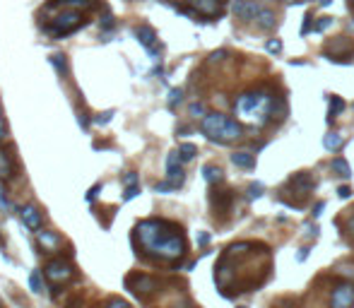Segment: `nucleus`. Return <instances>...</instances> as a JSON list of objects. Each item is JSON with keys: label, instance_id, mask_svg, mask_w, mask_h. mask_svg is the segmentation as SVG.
<instances>
[{"label": "nucleus", "instance_id": "nucleus-1", "mask_svg": "<svg viewBox=\"0 0 354 308\" xmlns=\"http://www.w3.org/2000/svg\"><path fill=\"white\" fill-rule=\"evenodd\" d=\"M135 241L142 251L159 260H179L186 253V241L181 231L164 219H145L135 227Z\"/></svg>", "mask_w": 354, "mask_h": 308}, {"label": "nucleus", "instance_id": "nucleus-2", "mask_svg": "<svg viewBox=\"0 0 354 308\" xmlns=\"http://www.w3.org/2000/svg\"><path fill=\"white\" fill-rule=\"evenodd\" d=\"M239 118L253 126H265L270 120V111H272V99L265 92H246L236 99L234 104Z\"/></svg>", "mask_w": 354, "mask_h": 308}, {"label": "nucleus", "instance_id": "nucleus-3", "mask_svg": "<svg viewBox=\"0 0 354 308\" xmlns=\"http://www.w3.org/2000/svg\"><path fill=\"white\" fill-rule=\"evenodd\" d=\"M200 130L207 140L212 142H220V145H227V142H234L241 137V126L231 120L229 116L224 113H207L203 120H200Z\"/></svg>", "mask_w": 354, "mask_h": 308}, {"label": "nucleus", "instance_id": "nucleus-4", "mask_svg": "<svg viewBox=\"0 0 354 308\" xmlns=\"http://www.w3.org/2000/svg\"><path fill=\"white\" fill-rule=\"evenodd\" d=\"M48 5H53L55 10H63L61 15L53 17V22L48 27V32L53 34V36H65V34H72L77 32L80 27L85 24L82 15H80V10H70V8H63V5H58V3H48Z\"/></svg>", "mask_w": 354, "mask_h": 308}, {"label": "nucleus", "instance_id": "nucleus-5", "mask_svg": "<svg viewBox=\"0 0 354 308\" xmlns=\"http://www.w3.org/2000/svg\"><path fill=\"white\" fill-rule=\"evenodd\" d=\"M181 164H183L181 154H179V152H169V157H166V183H169L173 190L181 188L183 181H186Z\"/></svg>", "mask_w": 354, "mask_h": 308}, {"label": "nucleus", "instance_id": "nucleus-6", "mask_svg": "<svg viewBox=\"0 0 354 308\" xmlns=\"http://www.w3.org/2000/svg\"><path fill=\"white\" fill-rule=\"evenodd\" d=\"M72 277V265L68 260H53L46 268V279L51 284H65Z\"/></svg>", "mask_w": 354, "mask_h": 308}, {"label": "nucleus", "instance_id": "nucleus-7", "mask_svg": "<svg viewBox=\"0 0 354 308\" xmlns=\"http://www.w3.org/2000/svg\"><path fill=\"white\" fill-rule=\"evenodd\" d=\"M260 10H263V5L255 3V0H234V3H231V12H234L239 19H244V22L255 19V17L260 15Z\"/></svg>", "mask_w": 354, "mask_h": 308}, {"label": "nucleus", "instance_id": "nucleus-8", "mask_svg": "<svg viewBox=\"0 0 354 308\" xmlns=\"http://www.w3.org/2000/svg\"><path fill=\"white\" fill-rule=\"evenodd\" d=\"M188 5L200 17H217L222 12V0H188Z\"/></svg>", "mask_w": 354, "mask_h": 308}, {"label": "nucleus", "instance_id": "nucleus-9", "mask_svg": "<svg viewBox=\"0 0 354 308\" xmlns=\"http://www.w3.org/2000/svg\"><path fill=\"white\" fill-rule=\"evenodd\" d=\"M332 308H352L354 306V284H340L332 292Z\"/></svg>", "mask_w": 354, "mask_h": 308}, {"label": "nucleus", "instance_id": "nucleus-10", "mask_svg": "<svg viewBox=\"0 0 354 308\" xmlns=\"http://www.w3.org/2000/svg\"><path fill=\"white\" fill-rule=\"evenodd\" d=\"M19 217H22V221H24V227L27 229H39L41 227V212L36 210L34 205H24L22 210H19Z\"/></svg>", "mask_w": 354, "mask_h": 308}, {"label": "nucleus", "instance_id": "nucleus-11", "mask_svg": "<svg viewBox=\"0 0 354 308\" xmlns=\"http://www.w3.org/2000/svg\"><path fill=\"white\" fill-rule=\"evenodd\" d=\"M128 284L133 286V292L137 294V296H142V294L152 292V289L157 286V282H154L152 277H147V275H135L133 279H128Z\"/></svg>", "mask_w": 354, "mask_h": 308}, {"label": "nucleus", "instance_id": "nucleus-12", "mask_svg": "<svg viewBox=\"0 0 354 308\" xmlns=\"http://www.w3.org/2000/svg\"><path fill=\"white\" fill-rule=\"evenodd\" d=\"M135 36H137V41H140L147 51H154V48H157V34H154V29H150V27H137V29H135Z\"/></svg>", "mask_w": 354, "mask_h": 308}, {"label": "nucleus", "instance_id": "nucleus-13", "mask_svg": "<svg viewBox=\"0 0 354 308\" xmlns=\"http://www.w3.org/2000/svg\"><path fill=\"white\" fill-rule=\"evenodd\" d=\"M231 164L239 169H255V154L251 152H234L231 154Z\"/></svg>", "mask_w": 354, "mask_h": 308}, {"label": "nucleus", "instance_id": "nucleus-14", "mask_svg": "<svg viewBox=\"0 0 354 308\" xmlns=\"http://www.w3.org/2000/svg\"><path fill=\"white\" fill-rule=\"evenodd\" d=\"M12 176H15V169L10 164V154L0 147V178L8 183V181H12Z\"/></svg>", "mask_w": 354, "mask_h": 308}, {"label": "nucleus", "instance_id": "nucleus-15", "mask_svg": "<svg viewBox=\"0 0 354 308\" xmlns=\"http://www.w3.org/2000/svg\"><path fill=\"white\" fill-rule=\"evenodd\" d=\"M255 22H258L260 29H272V27H275V12L268 10V8H263L260 10V15L255 17Z\"/></svg>", "mask_w": 354, "mask_h": 308}, {"label": "nucleus", "instance_id": "nucleus-16", "mask_svg": "<svg viewBox=\"0 0 354 308\" xmlns=\"http://www.w3.org/2000/svg\"><path fill=\"white\" fill-rule=\"evenodd\" d=\"M36 238H39L41 248H46V251H53L55 245H58V236H55L53 231H39Z\"/></svg>", "mask_w": 354, "mask_h": 308}, {"label": "nucleus", "instance_id": "nucleus-17", "mask_svg": "<svg viewBox=\"0 0 354 308\" xmlns=\"http://www.w3.org/2000/svg\"><path fill=\"white\" fill-rule=\"evenodd\" d=\"M203 176H205V181L207 183H220L224 176H222V169H217L214 164H207V166H203Z\"/></svg>", "mask_w": 354, "mask_h": 308}, {"label": "nucleus", "instance_id": "nucleus-18", "mask_svg": "<svg viewBox=\"0 0 354 308\" xmlns=\"http://www.w3.org/2000/svg\"><path fill=\"white\" fill-rule=\"evenodd\" d=\"M342 142H345V140H342V135H338V133H330V135L323 137V147L328 152H338L340 147H342Z\"/></svg>", "mask_w": 354, "mask_h": 308}, {"label": "nucleus", "instance_id": "nucleus-19", "mask_svg": "<svg viewBox=\"0 0 354 308\" xmlns=\"http://www.w3.org/2000/svg\"><path fill=\"white\" fill-rule=\"evenodd\" d=\"M332 171L338 176H342V178H349L352 176V166L347 164L342 157H338V159H332Z\"/></svg>", "mask_w": 354, "mask_h": 308}, {"label": "nucleus", "instance_id": "nucleus-20", "mask_svg": "<svg viewBox=\"0 0 354 308\" xmlns=\"http://www.w3.org/2000/svg\"><path fill=\"white\" fill-rule=\"evenodd\" d=\"M342 111H345V101H342V99H340V96H332L330 99V123H332V118H335V116H338V113H342Z\"/></svg>", "mask_w": 354, "mask_h": 308}, {"label": "nucleus", "instance_id": "nucleus-21", "mask_svg": "<svg viewBox=\"0 0 354 308\" xmlns=\"http://www.w3.org/2000/svg\"><path fill=\"white\" fill-rule=\"evenodd\" d=\"M29 284H32V289L36 294L44 292V279H41V272H39V270H34L32 275H29Z\"/></svg>", "mask_w": 354, "mask_h": 308}, {"label": "nucleus", "instance_id": "nucleus-22", "mask_svg": "<svg viewBox=\"0 0 354 308\" xmlns=\"http://www.w3.org/2000/svg\"><path fill=\"white\" fill-rule=\"evenodd\" d=\"M179 154H181V161H190L198 154V150H195V145H181L179 147Z\"/></svg>", "mask_w": 354, "mask_h": 308}, {"label": "nucleus", "instance_id": "nucleus-23", "mask_svg": "<svg viewBox=\"0 0 354 308\" xmlns=\"http://www.w3.org/2000/svg\"><path fill=\"white\" fill-rule=\"evenodd\" d=\"M332 24V17H321V19H318V22L313 24V32H325V29H328V27H330Z\"/></svg>", "mask_w": 354, "mask_h": 308}, {"label": "nucleus", "instance_id": "nucleus-24", "mask_svg": "<svg viewBox=\"0 0 354 308\" xmlns=\"http://www.w3.org/2000/svg\"><path fill=\"white\" fill-rule=\"evenodd\" d=\"M263 195V186L260 183H251L248 186V200H255V198H260Z\"/></svg>", "mask_w": 354, "mask_h": 308}, {"label": "nucleus", "instance_id": "nucleus-25", "mask_svg": "<svg viewBox=\"0 0 354 308\" xmlns=\"http://www.w3.org/2000/svg\"><path fill=\"white\" fill-rule=\"evenodd\" d=\"M181 99H183V92L181 89H171V94H169V106H176V104H181Z\"/></svg>", "mask_w": 354, "mask_h": 308}, {"label": "nucleus", "instance_id": "nucleus-26", "mask_svg": "<svg viewBox=\"0 0 354 308\" xmlns=\"http://www.w3.org/2000/svg\"><path fill=\"white\" fill-rule=\"evenodd\" d=\"M265 48H268V53H280V51H282V41H280V39H270Z\"/></svg>", "mask_w": 354, "mask_h": 308}, {"label": "nucleus", "instance_id": "nucleus-27", "mask_svg": "<svg viewBox=\"0 0 354 308\" xmlns=\"http://www.w3.org/2000/svg\"><path fill=\"white\" fill-rule=\"evenodd\" d=\"M8 137V120L3 116V106H0V140H5Z\"/></svg>", "mask_w": 354, "mask_h": 308}, {"label": "nucleus", "instance_id": "nucleus-28", "mask_svg": "<svg viewBox=\"0 0 354 308\" xmlns=\"http://www.w3.org/2000/svg\"><path fill=\"white\" fill-rule=\"evenodd\" d=\"M190 113H193V116H200V118H205V116H207V113H205V106H203V104H190Z\"/></svg>", "mask_w": 354, "mask_h": 308}, {"label": "nucleus", "instance_id": "nucleus-29", "mask_svg": "<svg viewBox=\"0 0 354 308\" xmlns=\"http://www.w3.org/2000/svg\"><path fill=\"white\" fill-rule=\"evenodd\" d=\"M137 193H140V188H137V186H128L126 193H123V200H133Z\"/></svg>", "mask_w": 354, "mask_h": 308}, {"label": "nucleus", "instance_id": "nucleus-30", "mask_svg": "<svg viewBox=\"0 0 354 308\" xmlns=\"http://www.w3.org/2000/svg\"><path fill=\"white\" fill-rule=\"evenodd\" d=\"M338 195L342 200H347L349 195H352V188H349V186H340V188H338Z\"/></svg>", "mask_w": 354, "mask_h": 308}, {"label": "nucleus", "instance_id": "nucleus-31", "mask_svg": "<svg viewBox=\"0 0 354 308\" xmlns=\"http://www.w3.org/2000/svg\"><path fill=\"white\" fill-rule=\"evenodd\" d=\"M51 63H55L58 65V70L63 72L65 70V63H63V55H53V58H51Z\"/></svg>", "mask_w": 354, "mask_h": 308}, {"label": "nucleus", "instance_id": "nucleus-32", "mask_svg": "<svg viewBox=\"0 0 354 308\" xmlns=\"http://www.w3.org/2000/svg\"><path fill=\"white\" fill-rule=\"evenodd\" d=\"M109 308H130V306H128L126 301H121V299H113V301H111V303H109Z\"/></svg>", "mask_w": 354, "mask_h": 308}, {"label": "nucleus", "instance_id": "nucleus-33", "mask_svg": "<svg viewBox=\"0 0 354 308\" xmlns=\"http://www.w3.org/2000/svg\"><path fill=\"white\" fill-rule=\"evenodd\" d=\"M123 181H126V186H137V174H128Z\"/></svg>", "mask_w": 354, "mask_h": 308}, {"label": "nucleus", "instance_id": "nucleus-34", "mask_svg": "<svg viewBox=\"0 0 354 308\" xmlns=\"http://www.w3.org/2000/svg\"><path fill=\"white\" fill-rule=\"evenodd\" d=\"M8 198H5V193H3V186H0V210H8Z\"/></svg>", "mask_w": 354, "mask_h": 308}, {"label": "nucleus", "instance_id": "nucleus-35", "mask_svg": "<svg viewBox=\"0 0 354 308\" xmlns=\"http://www.w3.org/2000/svg\"><path fill=\"white\" fill-rule=\"evenodd\" d=\"M304 19H306V22H304V29H301V34H308V32H311V19H313V17L306 15Z\"/></svg>", "mask_w": 354, "mask_h": 308}, {"label": "nucleus", "instance_id": "nucleus-36", "mask_svg": "<svg viewBox=\"0 0 354 308\" xmlns=\"http://www.w3.org/2000/svg\"><path fill=\"white\" fill-rule=\"evenodd\" d=\"M224 55H227V51H217V53H212V55H210V60H212V63H217V60H222Z\"/></svg>", "mask_w": 354, "mask_h": 308}, {"label": "nucleus", "instance_id": "nucleus-37", "mask_svg": "<svg viewBox=\"0 0 354 308\" xmlns=\"http://www.w3.org/2000/svg\"><path fill=\"white\" fill-rule=\"evenodd\" d=\"M347 229H349V238L354 241V212H352V217H349V224H347Z\"/></svg>", "mask_w": 354, "mask_h": 308}, {"label": "nucleus", "instance_id": "nucleus-38", "mask_svg": "<svg viewBox=\"0 0 354 308\" xmlns=\"http://www.w3.org/2000/svg\"><path fill=\"white\" fill-rule=\"evenodd\" d=\"M306 258H308V248H301V251H299V255H297V260H299V262H304V260H306Z\"/></svg>", "mask_w": 354, "mask_h": 308}, {"label": "nucleus", "instance_id": "nucleus-39", "mask_svg": "<svg viewBox=\"0 0 354 308\" xmlns=\"http://www.w3.org/2000/svg\"><path fill=\"white\" fill-rule=\"evenodd\" d=\"M207 241H210V234H198V243L200 245H205Z\"/></svg>", "mask_w": 354, "mask_h": 308}, {"label": "nucleus", "instance_id": "nucleus-40", "mask_svg": "<svg viewBox=\"0 0 354 308\" xmlns=\"http://www.w3.org/2000/svg\"><path fill=\"white\" fill-rule=\"evenodd\" d=\"M323 207H325V202H318V205L313 207V217H318V214L323 212Z\"/></svg>", "mask_w": 354, "mask_h": 308}, {"label": "nucleus", "instance_id": "nucleus-41", "mask_svg": "<svg viewBox=\"0 0 354 308\" xmlns=\"http://www.w3.org/2000/svg\"><path fill=\"white\" fill-rule=\"evenodd\" d=\"M340 275H354V268L349 270V268H340Z\"/></svg>", "mask_w": 354, "mask_h": 308}, {"label": "nucleus", "instance_id": "nucleus-42", "mask_svg": "<svg viewBox=\"0 0 354 308\" xmlns=\"http://www.w3.org/2000/svg\"><path fill=\"white\" fill-rule=\"evenodd\" d=\"M330 3H332V0H321V5H323V8H328Z\"/></svg>", "mask_w": 354, "mask_h": 308}]
</instances>
